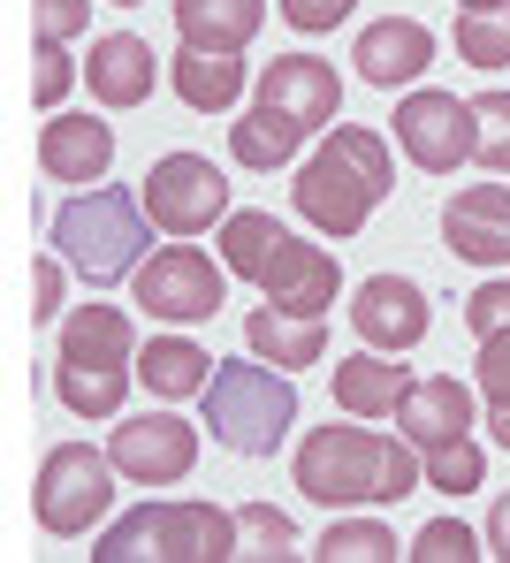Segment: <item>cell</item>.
I'll list each match as a JSON object with an SVG mask.
<instances>
[{"instance_id": "cell-6", "label": "cell", "mask_w": 510, "mask_h": 563, "mask_svg": "<svg viewBox=\"0 0 510 563\" xmlns=\"http://www.w3.org/2000/svg\"><path fill=\"white\" fill-rule=\"evenodd\" d=\"M54 252L69 260V275H85L92 289H114V282H130L145 267V252H153V213H145V198H130V190H77L62 213H54Z\"/></svg>"}, {"instance_id": "cell-3", "label": "cell", "mask_w": 510, "mask_h": 563, "mask_svg": "<svg viewBox=\"0 0 510 563\" xmlns=\"http://www.w3.org/2000/svg\"><path fill=\"white\" fill-rule=\"evenodd\" d=\"M397 190V168H389V137L381 130H358V122H335L328 137H320V153H312L306 168H298V184H290V206L306 213L320 236H358L374 213H381V198Z\"/></svg>"}, {"instance_id": "cell-5", "label": "cell", "mask_w": 510, "mask_h": 563, "mask_svg": "<svg viewBox=\"0 0 510 563\" xmlns=\"http://www.w3.org/2000/svg\"><path fill=\"white\" fill-rule=\"evenodd\" d=\"M137 380V335L122 305H77L54 343V396L77 419H114Z\"/></svg>"}, {"instance_id": "cell-2", "label": "cell", "mask_w": 510, "mask_h": 563, "mask_svg": "<svg viewBox=\"0 0 510 563\" xmlns=\"http://www.w3.org/2000/svg\"><path fill=\"white\" fill-rule=\"evenodd\" d=\"M298 495L328 510H374V503H404L411 487H426V465L404 434H374V427H312L290 457Z\"/></svg>"}, {"instance_id": "cell-18", "label": "cell", "mask_w": 510, "mask_h": 563, "mask_svg": "<svg viewBox=\"0 0 510 563\" xmlns=\"http://www.w3.org/2000/svg\"><path fill=\"white\" fill-rule=\"evenodd\" d=\"M38 168L54 184H100L114 168V130L92 122V114H46L38 130Z\"/></svg>"}, {"instance_id": "cell-7", "label": "cell", "mask_w": 510, "mask_h": 563, "mask_svg": "<svg viewBox=\"0 0 510 563\" xmlns=\"http://www.w3.org/2000/svg\"><path fill=\"white\" fill-rule=\"evenodd\" d=\"M199 404H206L213 442L236 450V457H275V450L290 442V427H298V380L282 374V366H267V358H229V366H213Z\"/></svg>"}, {"instance_id": "cell-10", "label": "cell", "mask_w": 510, "mask_h": 563, "mask_svg": "<svg viewBox=\"0 0 510 563\" xmlns=\"http://www.w3.org/2000/svg\"><path fill=\"white\" fill-rule=\"evenodd\" d=\"M137 198H145L153 229H168V236H206L213 221L236 213V206H229V176H221L206 153H168V161H153Z\"/></svg>"}, {"instance_id": "cell-33", "label": "cell", "mask_w": 510, "mask_h": 563, "mask_svg": "<svg viewBox=\"0 0 510 563\" xmlns=\"http://www.w3.org/2000/svg\"><path fill=\"white\" fill-rule=\"evenodd\" d=\"M62 282H69V260H62V252H46V260L31 267V320H38V328L62 320Z\"/></svg>"}, {"instance_id": "cell-26", "label": "cell", "mask_w": 510, "mask_h": 563, "mask_svg": "<svg viewBox=\"0 0 510 563\" xmlns=\"http://www.w3.org/2000/svg\"><path fill=\"white\" fill-rule=\"evenodd\" d=\"M236 556H259V563L298 556V526H290V510H275V503H244V510H236Z\"/></svg>"}, {"instance_id": "cell-21", "label": "cell", "mask_w": 510, "mask_h": 563, "mask_svg": "<svg viewBox=\"0 0 510 563\" xmlns=\"http://www.w3.org/2000/svg\"><path fill=\"white\" fill-rule=\"evenodd\" d=\"M267 23V0H176V38L191 54H244Z\"/></svg>"}, {"instance_id": "cell-22", "label": "cell", "mask_w": 510, "mask_h": 563, "mask_svg": "<svg viewBox=\"0 0 510 563\" xmlns=\"http://www.w3.org/2000/svg\"><path fill=\"white\" fill-rule=\"evenodd\" d=\"M244 343H252V358H267V366H320V351H328V328L306 320V312H282V305H259L252 320H244Z\"/></svg>"}, {"instance_id": "cell-4", "label": "cell", "mask_w": 510, "mask_h": 563, "mask_svg": "<svg viewBox=\"0 0 510 563\" xmlns=\"http://www.w3.org/2000/svg\"><path fill=\"white\" fill-rule=\"evenodd\" d=\"M221 267L244 282H259V297L267 305H282V312H306L320 320L328 305H335V252H320L306 244L298 229H282L275 213H259V206H244V213H229L221 221Z\"/></svg>"}, {"instance_id": "cell-20", "label": "cell", "mask_w": 510, "mask_h": 563, "mask_svg": "<svg viewBox=\"0 0 510 563\" xmlns=\"http://www.w3.org/2000/svg\"><path fill=\"white\" fill-rule=\"evenodd\" d=\"M404 388H411V366H397V351L335 358V411H351V419H397Z\"/></svg>"}, {"instance_id": "cell-17", "label": "cell", "mask_w": 510, "mask_h": 563, "mask_svg": "<svg viewBox=\"0 0 510 563\" xmlns=\"http://www.w3.org/2000/svg\"><path fill=\"white\" fill-rule=\"evenodd\" d=\"M351 62H358V77H366L374 92L419 85V77L434 69V31H426L419 15H381V23H366V31H358Z\"/></svg>"}, {"instance_id": "cell-38", "label": "cell", "mask_w": 510, "mask_h": 563, "mask_svg": "<svg viewBox=\"0 0 510 563\" xmlns=\"http://www.w3.org/2000/svg\"><path fill=\"white\" fill-rule=\"evenodd\" d=\"M488 434H496V442L510 450V404H488Z\"/></svg>"}, {"instance_id": "cell-39", "label": "cell", "mask_w": 510, "mask_h": 563, "mask_svg": "<svg viewBox=\"0 0 510 563\" xmlns=\"http://www.w3.org/2000/svg\"><path fill=\"white\" fill-rule=\"evenodd\" d=\"M465 8H510V0H465Z\"/></svg>"}, {"instance_id": "cell-31", "label": "cell", "mask_w": 510, "mask_h": 563, "mask_svg": "<svg viewBox=\"0 0 510 563\" xmlns=\"http://www.w3.org/2000/svg\"><path fill=\"white\" fill-rule=\"evenodd\" d=\"M38 15V46H69L77 31H92V0H31Z\"/></svg>"}, {"instance_id": "cell-12", "label": "cell", "mask_w": 510, "mask_h": 563, "mask_svg": "<svg viewBox=\"0 0 510 563\" xmlns=\"http://www.w3.org/2000/svg\"><path fill=\"white\" fill-rule=\"evenodd\" d=\"M473 99L457 92H404L397 99V145L419 176H457V161H473Z\"/></svg>"}, {"instance_id": "cell-37", "label": "cell", "mask_w": 510, "mask_h": 563, "mask_svg": "<svg viewBox=\"0 0 510 563\" xmlns=\"http://www.w3.org/2000/svg\"><path fill=\"white\" fill-rule=\"evenodd\" d=\"M488 556H503V563H510V495L496 503V510H488Z\"/></svg>"}, {"instance_id": "cell-11", "label": "cell", "mask_w": 510, "mask_h": 563, "mask_svg": "<svg viewBox=\"0 0 510 563\" xmlns=\"http://www.w3.org/2000/svg\"><path fill=\"white\" fill-rule=\"evenodd\" d=\"M130 282H137V305H145L153 320H168V328H199V320H213V312L229 305V267H213L199 244L153 252Z\"/></svg>"}, {"instance_id": "cell-13", "label": "cell", "mask_w": 510, "mask_h": 563, "mask_svg": "<svg viewBox=\"0 0 510 563\" xmlns=\"http://www.w3.org/2000/svg\"><path fill=\"white\" fill-rule=\"evenodd\" d=\"M107 457L130 487H176L199 465V427L176 419V411H145V419H122L107 434Z\"/></svg>"}, {"instance_id": "cell-19", "label": "cell", "mask_w": 510, "mask_h": 563, "mask_svg": "<svg viewBox=\"0 0 510 563\" xmlns=\"http://www.w3.org/2000/svg\"><path fill=\"white\" fill-rule=\"evenodd\" d=\"M153 77H160V62H153V46L137 38V31H107V38H92V62H85V85H92V99L100 107H145L153 99Z\"/></svg>"}, {"instance_id": "cell-29", "label": "cell", "mask_w": 510, "mask_h": 563, "mask_svg": "<svg viewBox=\"0 0 510 563\" xmlns=\"http://www.w3.org/2000/svg\"><path fill=\"white\" fill-rule=\"evenodd\" d=\"M411 563H473V556H488L473 533H465V518H426L419 533H411Z\"/></svg>"}, {"instance_id": "cell-40", "label": "cell", "mask_w": 510, "mask_h": 563, "mask_svg": "<svg viewBox=\"0 0 510 563\" xmlns=\"http://www.w3.org/2000/svg\"><path fill=\"white\" fill-rule=\"evenodd\" d=\"M107 8H137V0H107Z\"/></svg>"}, {"instance_id": "cell-15", "label": "cell", "mask_w": 510, "mask_h": 563, "mask_svg": "<svg viewBox=\"0 0 510 563\" xmlns=\"http://www.w3.org/2000/svg\"><path fill=\"white\" fill-rule=\"evenodd\" d=\"M397 427H404V442L419 457H442V450H457V442H473V388L457 374H434V380H411L404 404H397Z\"/></svg>"}, {"instance_id": "cell-16", "label": "cell", "mask_w": 510, "mask_h": 563, "mask_svg": "<svg viewBox=\"0 0 510 563\" xmlns=\"http://www.w3.org/2000/svg\"><path fill=\"white\" fill-rule=\"evenodd\" d=\"M442 244L473 267H510V184H465L442 206Z\"/></svg>"}, {"instance_id": "cell-27", "label": "cell", "mask_w": 510, "mask_h": 563, "mask_svg": "<svg viewBox=\"0 0 510 563\" xmlns=\"http://www.w3.org/2000/svg\"><path fill=\"white\" fill-rule=\"evenodd\" d=\"M457 54L473 69H503L510 62V8H465L457 15Z\"/></svg>"}, {"instance_id": "cell-24", "label": "cell", "mask_w": 510, "mask_h": 563, "mask_svg": "<svg viewBox=\"0 0 510 563\" xmlns=\"http://www.w3.org/2000/svg\"><path fill=\"white\" fill-rule=\"evenodd\" d=\"M168 85H176V99L191 107V114H229L236 99H244V62L236 54H176L168 62Z\"/></svg>"}, {"instance_id": "cell-32", "label": "cell", "mask_w": 510, "mask_h": 563, "mask_svg": "<svg viewBox=\"0 0 510 563\" xmlns=\"http://www.w3.org/2000/svg\"><path fill=\"white\" fill-rule=\"evenodd\" d=\"M465 328H473V335H503L510 328V275L480 282V289L465 297Z\"/></svg>"}, {"instance_id": "cell-9", "label": "cell", "mask_w": 510, "mask_h": 563, "mask_svg": "<svg viewBox=\"0 0 510 563\" xmlns=\"http://www.w3.org/2000/svg\"><path fill=\"white\" fill-rule=\"evenodd\" d=\"M114 457L92 450V442H54L46 450V465H38V487H31V510H38V526L54 533V541H77V533H92L107 510H114Z\"/></svg>"}, {"instance_id": "cell-8", "label": "cell", "mask_w": 510, "mask_h": 563, "mask_svg": "<svg viewBox=\"0 0 510 563\" xmlns=\"http://www.w3.org/2000/svg\"><path fill=\"white\" fill-rule=\"evenodd\" d=\"M236 556V510L221 503H145L100 533L92 563H221Z\"/></svg>"}, {"instance_id": "cell-30", "label": "cell", "mask_w": 510, "mask_h": 563, "mask_svg": "<svg viewBox=\"0 0 510 563\" xmlns=\"http://www.w3.org/2000/svg\"><path fill=\"white\" fill-rule=\"evenodd\" d=\"M426 465V487H442V495H473L480 479H488V457H480V442H457V450H442V457H419Z\"/></svg>"}, {"instance_id": "cell-25", "label": "cell", "mask_w": 510, "mask_h": 563, "mask_svg": "<svg viewBox=\"0 0 510 563\" xmlns=\"http://www.w3.org/2000/svg\"><path fill=\"white\" fill-rule=\"evenodd\" d=\"M320 563H397V533L381 518H335L320 541H312Z\"/></svg>"}, {"instance_id": "cell-14", "label": "cell", "mask_w": 510, "mask_h": 563, "mask_svg": "<svg viewBox=\"0 0 510 563\" xmlns=\"http://www.w3.org/2000/svg\"><path fill=\"white\" fill-rule=\"evenodd\" d=\"M426 289L411 275H366L358 282V297H351V328H358V343L366 351H411L419 335H426Z\"/></svg>"}, {"instance_id": "cell-28", "label": "cell", "mask_w": 510, "mask_h": 563, "mask_svg": "<svg viewBox=\"0 0 510 563\" xmlns=\"http://www.w3.org/2000/svg\"><path fill=\"white\" fill-rule=\"evenodd\" d=\"M473 122H480L473 161H480L488 176H510V92H480L473 99Z\"/></svg>"}, {"instance_id": "cell-35", "label": "cell", "mask_w": 510, "mask_h": 563, "mask_svg": "<svg viewBox=\"0 0 510 563\" xmlns=\"http://www.w3.org/2000/svg\"><path fill=\"white\" fill-rule=\"evenodd\" d=\"M473 374H480V396H488V404H510V328L503 335H480Z\"/></svg>"}, {"instance_id": "cell-36", "label": "cell", "mask_w": 510, "mask_h": 563, "mask_svg": "<svg viewBox=\"0 0 510 563\" xmlns=\"http://www.w3.org/2000/svg\"><path fill=\"white\" fill-rule=\"evenodd\" d=\"M351 8H358V0H282V23H290V31H335Z\"/></svg>"}, {"instance_id": "cell-23", "label": "cell", "mask_w": 510, "mask_h": 563, "mask_svg": "<svg viewBox=\"0 0 510 563\" xmlns=\"http://www.w3.org/2000/svg\"><path fill=\"white\" fill-rule=\"evenodd\" d=\"M221 358H206L191 335H153L145 351H137V380L160 396V404H184V396H206V380H213Z\"/></svg>"}, {"instance_id": "cell-1", "label": "cell", "mask_w": 510, "mask_h": 563, "mask_svg": "<svg viewBox=\"0 0 510 563\" xmlns=\"http://www.w3.org/2000/svg\"><path fill=\"white\" fill-rule=\"evenodd\" d=\"M335 107H343L335 62H320V54H275V62L259 69V92L244 107V122H229V161L252 168V176L290 168L312 130L335 122Z\"/></svg>"}, {"instance_id": "cell-34", "label": "cell", "mask_w": 510, "mask_h": 563, "mask_svg": "<svg viewBox=\"0 0 510 563\" xmlns=\"http://www.w3.org/2000/svg\"><path fill=\"white\" fill-rule=\"evenodd\" d=\"M69 85H77V62H69L62 46H38V77H31V99L54 114V107L69 99Z\"/></svg>"}]
</instances>
